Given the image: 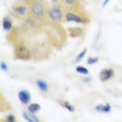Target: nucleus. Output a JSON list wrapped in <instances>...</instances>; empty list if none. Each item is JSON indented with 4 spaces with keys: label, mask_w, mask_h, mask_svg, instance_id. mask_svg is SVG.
I'll use <instances>...</instances> for the list:
<instances>
[{
    "label": "nucleus",
    "mask_w": 122,
    "mask_h": 122,
    "mask_svg": "<svg viewBox=\"0 0 122 122\" xmlns=\"http://www.w3.org/2000/svg\"><path fill=\"white\" fill-rule=\"evenodd\" d=\"M18 99H20V101H21V104L28 106V104H29V101H30V93L28 90L22 89V90L18 92Z\"/></svg>",
    "instance_id": "obj_10"
},
{
    "label": "nucleus",
    "mask_w": 122,
    "mask_h": 122,
    "mask_svg": "<svg viewBox=\"0 0 122 122\" xmlns=\"http://www.w3.org/2000/svg\"><path fill=\"white\" fill-rule=\"evenodd\" d=\"M1 69H3V71H7V64H6L4 61H1Z\"/></svg>",
    "instance_id": "obj_20"
},
{
    "label": "nucleus",
    "mask_w": 122,
    "mask_h": 122,
    "mask_svg": "<svg viewBox=\"0 0 122 122\" xmlns=\"http://www.w3.org/2000/svg\"><path fill=\"white\" fill-rule=\"evenodd\" d=\"M64 15H65V10L60 3H51L49 13H47V20L53 24H62Z\"/></svg>",
    "instance_id": "obj_4"
},
{
    "label": "nucleus",
    "mask_w": 122,
    "mask_h": 122,
    "mask_svg": "<svg viewBox=\"0 0 122 122\" xmlns=\"http://www.w3.org/2000/svg\"><path fill=\"white\" fill-rule=\"evenodd\" d=\"M58 104H60L62 108H65V110H68L69 112H74L75 111V107L72 106L69 101H65V100H58Z\"/></svg>",
    "instance_id": "obj_13"
},
{
    "label": "nucleus",
    "mask_w": 122,
    "mask_h": 122,
    "mask_svg": "<svg viewBox=\"0 0 122 122\" xmlns=\"http://www.w3.org/2000/svg\"><path fill=\"white\" fill-rule=\"evenodd\" d=\"M64 10L67 8H75V7H85L86 6V0H58Z\"/></svg>",
    "instance_id": "obj_5"
},
{
    "label": "nucleus",
    "mask_w": 122,
    "mask_h": 122,
    "mask_svg": "<svg viewBox=\"0 0 122 122\" xmlns=\"http://www.w3.org/2000/svg\"><path fill=\"white\" fill-rule=\"evenodd\" d=\"M51 3H58V0H50Z\"/></svg>",
    "instance_id": "obj_22"
},
{
    "label": "nucleus",
    "mask_w": 122,
    "mask_h": 122,
    "mask_svg": "<svg viewBox=\"0 0 122 122\" xmlns=\"http://www.w3.org/2000/svg\"><path fill=\"white\" fill-rule=\"evenodd\" d=\"M76 72L78 74H82V75H89V69L83 67V65H76Z\"/></svg>",
    "instance_id": "obj_16"
},
{
    "label": "nucleus",
    "mask_w": 122,
    "mask_h": 122,
    "mask_svg": "<svg viewBox=\"0 0 122 122\" xmlns=\"http://www.w3.org/2000/svg\"><path fill=\"white\" fill-rule=\"evenodd\" d=\"M110 1H111V0H104V3H103V7H106V6L108 4V3H110Z\"/></svg>",
    "instance_id": "obj_21"
},
{
    "label": "nucleus",
    "mask_w": 122,
    "mask_h": 122,
    "mask_svg": "<svg viewBox=\"0 0 122 122\" xmlns=\"http://www.w3.org/2000/svg\"><path fill=\"white\" fill-rule=\"evenodd\" d=\"M10 15L20 22L25 21L30 15V8L28 0H17L15 3H13L11 10H10Z\"/></svg>",
    "instance_id": "obj_3"
},
{
    "label": "nucleus",
    "mask_w": 122,
    "mask_h": 122,
    "mask_svg": "<svg viewBox=\"0 0 122 122\" xmlns=\"http://www.w3.org/2000/svg\"><path fill=\"white\" fill-rule=\"evenodd\" d=\"M67 32L71 38H82L85 33H86V28L83 26H69L67 28Z\"/></svg>",
    "instance_id": "obj_6"
},
{
    "label": "nucleus",
    "mask_w": 122,
    "mask_h": 122,
    "mask_svg": "<svg viewBox=\"0 0 122 122\" xmlns=\"http://www.w3.org/2000/svg\"><path fill=\"white\" fill-rule=\"evenodd\" d=\"M115 75V69L114 68H103L100 71L99 74V79L101 82H107V81H110V79H112Z\"/></svg>",
    "instance_id": "obj_7"
},
{
    "label": "nucleus",
    "mask_w": 122,
    "mask_h": 122,
    "mask_svg": "<svg viewBox=\"0 0 122 122\" xmlns=\"http://www.w3.org/2000/svg\"><path fill=\"white\" fill-rule=\"evenodd\" d=\"M30 8V15L32 18L39 20V21H46L47 20V13H49V0H28Z\"/></svg>",
    "instance_id": "obj_2"
},
{
    "label": "nucleus",
    "mask_w": 122,
    "mask_h": 122,
    "mask_svg": "<svg viewBox=\"0 0 122 122\" xmlns=\"http://www.w3.org/2000/svg\"><path fill=\"white\" fill-rule=\"evenodd\" d=\"M1 26H3V29L7 30V32H10V30L14 28V18L11 17V15L8 14L6 15V17H3V21H1Z\"/></svg>",
    "instance_id": "obj_9"
},
{
    "label": "nucleus",
    "mask_w": 122,
    "mask_h": 122,
    "mask_svg": "<svg viewBox=\"0 0 122 122\" xmlns=\"http://www.w3.org/2000/svg\"><path fill=\"white\" fill-rule=\"evenodd\" d=\"M96 110H97V111H100V112H104V114H107V112H110V111H111V106H110L108 103H106V104H99V106L96 107Z\"/></svg>",
    "instance_id": "obj_14"
},
{
    "label": "nucleus",
    "mask_w": 122,
    "mask_h": 122,
    "mask_svg": "<svg viewBox=\"0 0 122 122\" xmlns=\"http://www.w3.org/2000/svg\"><path fill=\"white\" fill-rule=\"evenodd\" d=\"M35 83H36V86L39 87V90L42 92V93H47V92L50 90V86H49V83H47V82H45L43 79H38Z\"/></svg>",
    "instance_id": "obj_12"
},
{
    "label": "nucleus",
    "mask_w": 122,
    "mask_h": 122,
    "mask_svg": "<svg viewBox=\"0 0 122 122\" xmlns=\"http://www.w3.org/2000/svg\"><path fill=\"white\" fill-rule=\"evenodd\" d=\"M22 117H24V119H25V121H28V122H39L40 121V118H39V117H36V115H35V112H30V111H28V110H26V111H22Z\"/></svg>",
    "instance_id": "obj_11"
},
{
    "label": "nucleus",
    "mask_w": 122,
    "mask_h": 122,
    "mask_svg": "<svg viewBox=\"0 0 122 122\" xmlns=\"http://www.w3.org/2000/svg\"><path fill=\"white\" fill-rule=\"evenodd\" d=\"M99 61H100V57H89L87 58V65H93V64H96Z\"/></svg>",
    "instance_id": "obj_19"
},
{
    "label": "nucleus",
    "mask_w": 122,
    "mask_h": 122,
    "mask_svg": "<svg viewBox=\"0 0 122 122\" xmlns=\"http://www.w3.org/2000/svg\"><path fill=\"white\" fill-rule=\"evenodd\" d=\"M11 110H13V107H11V104L6 100L4 93H0V112L4 114V112H10Z\"/></svg>",
    "instance_id": "obj_8"
},
{
    "label": "nucleus",
    "mask_w": 122,
    "mask_h": 122,
    "mask_svg": "<svg viewBox=\"0 0 122 122\" xmlns=\"http://www.w3.org/2000/svg\"><path fill=\"white\" fill-rule=\"evenodd\" d=\"M86 53H87V50H86V49H83V50H82L81 53H79L78 56H76V58H75V62H79V61H82V60H83V57L86 56Z\"/></svg>",
    "instance_id": "obj_18"
},
{
    "label": "nucleus",
    "mask_w": 122,
    "mask_h": 122,
    "mask_svg": "<svg viewBox=\"0 0 122 122\" xmlns=\"http://www.w3.org/2000/svg\"><path fill=\"white\" fill-rule=\"evenodd\" d=\"M64 22L68 24H81L87 25L90 22V14L86 11L85 7H75V8H67L64 15Z\"/></svg>",
    "instance_id": "obj_1"
},
{
    "label": "nucleus",
    "mask_w": 122,
    "mask_h": 122,
    "mask_svg": "<svg viewBox=\"0 0 122 122\" xmlns=\"http://www.w3.org/2000/svg\"><path fill=\"white\" fill-rule=\"evenodd\" d=\"M28 111H30V112H35V114H38L39 111H40V104H38V103H32V104H28Z\"/></svg>",
    "instance_id": "obj_15"
},
{
    "label": "nucleus",
    "mask_w": 122,
    "mask_h": 122,
    "mask_svg": "<svg viewBox=\"0 0 122 122\" xmlns=\"http://www.w3.org/2000/svg\"><path fill=\"white\" fill-rule=\"evenodd\" d=\"M1 122H17V117H15L14 114H10V112H8L7 117L1 118Z\"/></svg>",
    "instance_id": "obj_17"
}]
</instances>
